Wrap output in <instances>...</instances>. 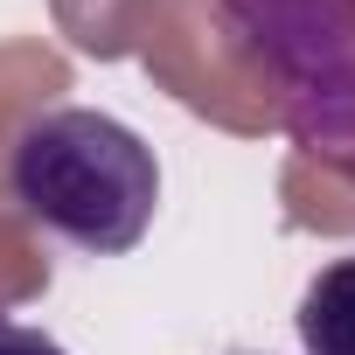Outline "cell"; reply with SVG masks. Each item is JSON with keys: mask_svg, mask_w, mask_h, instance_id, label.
I'll return each mask as SVG.
<instances>
[{"mask_svg": "<svg viewBox=\"0 0 355 355\" xmlns=\"http://www.w3.org/2000/svg\"><path fill=\"white\" fill-rule=\"evenodd\" d=\"M293 327H300V355H355V251L306 279Z\"/></svg>", "mask_w": 355, "mask_h": 355, "instance_id": "3", "label": "cell"}, {"mask_svg": "<svg viewBox=\"0 0 355 355\" xmlns=\"http://www.w3.org/2000/svg\"><path fill=\"white\" fill-rule=\"evenodd\" d=\"M0 355H70L56 334H42V327H28V320H8L0 313Z\"/></svg>", "mask_w": 355, "mask_h": 355, "instance_id": "4", "label": "cell"}, {"mask_svg": "<svg viewBox=\"0 0 355 355\" xmlns=\"http://www.w3.org/2000/svg\"><path fill=\"white\" fill-rule=\"evenodd\" d=\"M223 21L279 77L293 146L355 174V0H223Z\"/></svg>", "mask_w": 355, "mask_h": 355, "instance_id": "2", "label": "cell"}, {"mask_svg": "<svg viewBox=\"0 0 355 355\" xmlns=\"http://www.w3.org/2000/svg\"><path fill=\"white\" fill-rule=\"evenodd\" d=\"M8 196L56 244L84 258H125L153 230L160 160L125 119L91 112V105H56L15 132Z\"/></svg>", "mask_w": 355, "mask_h": 355, "instance_id": "1", "label": "cell"}]
</instances>
